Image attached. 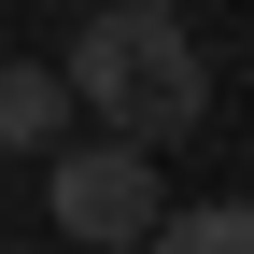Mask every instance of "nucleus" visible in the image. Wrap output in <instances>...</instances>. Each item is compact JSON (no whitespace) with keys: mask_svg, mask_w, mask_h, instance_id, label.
Instances as JSON below:
<instances>
[{"mask_svg":"<svg viewBox=\"0 0 254 254\" xmlns=\"http://www.w3.org/2000/svg\"><path fill=\"white\" fill-rule=\"evenodd\" d=\"M71 113L113 127V141H184V127L212 113V57H198V14H170V0H85L71 28Z\"/></svg>","mask_w":254,"mask_h":254,"instance_id":"f257e3e1","label":"nucleus"},{"mask_svg":"<svg viewBox=\"0 0 254 254\" xmlns=\"http://www.w3.org/2000/svg\"><path fill=\"white\" fill-rule=\"evenodd\" d=\"M43 212H57L85 254H141L170 198H155V155L99 127V141H57V155H43Z\"/></svg>","mask_w":254,"mask_h":254,"instance_id":"f03ea898","label":"nucleus"},{"mask_svg":"<svg viewBox=\"0 0 254 254\" xmlns=\"http://www.w3.org/2000/svg\"><path fill=\"white\" fill-rule=\"evenodd\" d=\"M57 141H71V71L0 57V155H57Z\"/></svg>","mask_w":254,"mask_h":254,"instance_id":"7ed1b4c3","label":"nucleus"},{"mask_svg":"<svg viewBox=\"0 0 254 254\" xmlns=\"http://www.w3.org/2000/svg\"><path fill=\"white\" fill-rule=\"evenodd\" d=\"M141 254H254V198H184V212H155Z\"/></svg>","mask_w":254,"mask_h":254,"instance_id":"20e7f679","label":"nucleus"},{"mask_svg":"<svg viewBox=\"0 0 254 254\" xmlns=\"http://www.w3.org/2000/svg\"><path fill=\"white\" fill-rule=\"evenodd\" d=\"M170 14H198V0H170Z\"/></svg>","mask_w":254,"mask_h":254,"instance_id":"39448f33","label":"nucleus"},{"mask_svg":"<svg viewBox=\"0 0 254 254\" xmlns=\"http://www.w3.org/2000/svg\"><path fill=\"white\" fill-rule=\"evenodd\" d=\"M71 14H85V0H71Z\"/></svg>","mask_w":254,"mask_h":254,"instance_id":"423d86ee","label":"nucleus"},{"mask_svg":"<svg viewBox=\"0 0 254 254\" xmlns=\"http://www.w3.org/2000/svg\"><path fill=\"white\" fill-rule=\"evenodd\" d=\"M71 254H85V240H71Z\"/></svg>","mask_w":254,"mask_h":254,"instance_id":"0eeeda50","label":"nucleus"}]
</instances>
